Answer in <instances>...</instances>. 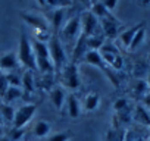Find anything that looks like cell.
<instances>
[{"mask_svg": "<svg viewBox=\"0 0 150 141\" xmlns=\"http://www.w3.org/2000/svg\"><path fill=\"white\" fill-rule=\"evenodd\" d=\"M18 60L22 66L27 68V70H37L35 63V54L33 50V44L25 32L21 34L19 38V49H18Z\"/></svg>", "mask_w": 150, "mask_h": 141, "instance_id": "obj_1", "label": "cell"}, {"mask_svg": "<svg viewBox=\"0 0 150 141\" xmlns=\"http://www.w3.org/2000/svg\"><path fill=\"white\" fill-rule=\"evenodd\" d=\"M47 46H49L50 59L54 65V69L57 70V72H60V70L63 69V66L66 65V54H65V50H63V46H62L59 37L52 35Z\"/></svg>", "mask_w": 150, "mask_h": 141, "instance_id": "obj_2", "label": "cell"}, {"mask_svg": "<svg viewBox=\"0 0 150 141\" xmlns=\"http://www.w3.org/2000/svg\"><path fill=\"white\" fill-rule=\"evenodd\" d=\"M60 82L63 87L69 88V90H77L81 84L80 81V75H78V68L77 63H66L63 66V69L60 70Z\"/></svg>", "mask_w": 150, "mask_h": 141, "instance_id": "obj_3", "label": "cell"}, {"mask_svg": "<svg viewBox=\"0 0 150 141\" xmlns=\"http://www.w3.org/2000/svg\"><path fill=\"white\" fill-rule=\"evenodd\" d=\"M37 112V104L28 103L21 106L16 112H15V118H13V128L15 129H22L25 125H28V122L33 119V116Z\"/></svg>", "mask_w": 150, "mask_h": 141, "instance_id": "obj_4", "label": "cell"}, {"mask_svg": "<svg viewBox=\"0 0 150 141\" xmlns=\"http://www.w3.org/2000/svg\"><path fill=\"white\" fill-rule=\"evenodd\" d=\"M99 31H102L100 21L90 11L83 12L81 13V32L87 37H93V35H99L97 34Z\"/></svg>", "mask_w": 150, "mask_h": 141, "instance_id": "obj_5", "label": "cell"}, {"mask_svg": "<svg viewBox=\"0 0 150 141\" xmlns=\"http://www.w3.org/2000/svg\"><path fill=\"white\" fill-rule=\"evenodd\" d=\"M60 34L65 40L78 38V35L81 34V13L69 18L68 21H65L63 27L60 28Z\"/></svg>", "mask_w": 150, "mask_h": 141, "instance_id": "obj_6", "label": "cell"}, {"mask_svg": "<svg viewBox=\"0 0 150 141\" xmlns=\"http://www.w3.org/2000/svg\"><path fill=\"white\" fill-rule=\"evenodd\" d=\"M100 28H102L103 34L108 38H115V37H118V32H119V28H121V22L115 16H110V18H106V19L100 21Z\"/></svg>", "mask_w": 150, "mask_h": 141, "instance_id": "obj_7", "label": "cell"}, {"mask_svg": "<svg viewBox=\"0 0 150 141\" xmlns=\"http://www.w3.org/2000/svg\"><path fill=\"white\" fill-rule=\"evenodd\" d=\"M18 65H19V60H18V54L15 51H8L0 56V70H3L5 74L15 70L18 68Z\"/></svg>", "mask_w": 150, "mask_h": 141, "instance_id": "obj_8", "label": "cell"}, {"mask_svg": "<svg viewBox=\"0 0 150 141\" xmlns=\"http://www.w3.org/2000/svg\"><path fill=\"white\" fill-rule=\"evenodd\" d=\"M21 18H22L28 25H31L34 30H46V31H49L47 21H46L43 16H40V15L28 13V12H22V13H21Z\"/></svg>", "mask_w": 150, "mask_h": 141, "instance_id": "obj_9", "label": "cell"}, {"mask_svg": "<svg viewBox=\"0 0 150 141\" xmlns=\"http://www.w3.org/2000/svg\"><path fill=\"white\" fill-rule=\"evenodd\" d=\"M144 25V22H140V24H135V25H132V27H129V28H127V30H124L121 34H118V40H119V44L124 47V49H129V44H131V41H132V38H134V35H135V32L141 28Z\"/></svg>", "mask_w": 150, "mask_h": 141, "instance_id": "obj_10", "label": "cell"}, {"mask_svg": "<svg viewBox=\"0 0 150 141\" xmlns=\"http://www.w3.org/2000/svg\"><path fill=\"white\" fill-rule=\"evenodd\" d=\"M65 103H66V113L71 119H77L81 115V104L75 94H69Z\"/></svg>", "mask_w": 150, "mask_h": 141, "instance_id": "obj_11", "label": "cell"}, {"mask_svg": "<svg viewBox=\"0 0 150 141\" xmlns=\"http://www.w3.org/2000/svg\"><path fill=\"white\" fill-rule=\"evenodd\" d=\"M86 53H87V35L81 32L77 38V43H75V49L72 53V63H77L80 59H83Z\"/></svg>", "mask_w": 150, "mask_h": 141, "instance_id": "obj_12", "label": "cell"}, {"mask_svg": "<svg viewBox=\"0 0 150 141\" xmlns=\"http://www.w3.org/2000/svg\"><path fill=\"white\" fill-rule=\"evenodd\" d=\"M132 119H135V122L141 125L150 126V110L144 104H137L132 112Z\"/></svg>", "mask_w": 150, "mask_h": 141, "instance_id": "obj_13", "label": "cell"}, {"mask_svg": "<svg viewBox=\"0 0 150 141\" xmlns=\"http://www.w3.org/2000/svg\"><path fill=\"white\" fill-rule=\"evenodd\" d=\"M50 102H52V104L57 110H60L63 107V104L66 102V94H65L62 87H53L52 88V91H50Z\"/></svg>", "mask_w": 150, "mask_h": 141, "instance_id": "obj_14", "label": "cell"}, {"mask_svg": "<svg viewBox=\"0 0 150 141\" xmlns=\"http://www.w3.org/2000/svg\"><path fill=\"white\" fill-rule=\"evenodd\" d=\"M84 60H86L88 65H93V66H96V68L105 70V72H106V69L109 68V66L103 62V59H102V56H100L99 51H87V53L84 54Z\"/></svg>", "mask_w": 150, "mask_h": 141, "instance_id": "obj_15", "label": "cell"}, {"mask_svg": "<svg viewBox=\"0 0 150 141\" xmlns=\"http://www.w3.org/2000/svg\"><path fill=\"white\" fill-rule=\"evenodd\" d=\"M35 63H37V70H38V72H41L43 75H52L54 70H56L52 59L35 57Z\"/></svg>", "mask_w": 150, "mask_h": 141, "instance_id": "obj_16", "label": "cell"}, {"mask_svg": "<svg viewBox=\"0 0 150 141\" xmlns=\"http://www.w3.org/2000/svg\"><path fill=\"white\" fill-rule=\"evenodd\" d=\"M22 90L24 93L35 91V78H34L33 70H25L22 74Z\"/></svg>", "mask_w": 150, "mask_h": 141, "instance_id": "obj_17", "label": "cell"}, {"mask_svg": "<svg viewBox=\"0 0 150 141\" xmlns=\"http://www.w3.org/2000/svg\"><path fill=\"white\" fill-rule=\"evenodd\" d=\"M99 21H102V19H106V18H110V16H113L106 8H105V5H103V2H97V3H93L91 5V11H90Z\"/></svg>", "mask_w": 150, "mask_h": 141, "instance_id": "obj_18", "label": "cell"}, {"mask_svg": "<svg viewBox=\"0 0 150 141\" xmlns=\"http://www.w3.org/2000/svg\"><path fill=\"white\" fill-rule=\"evenodd\" d=\"M100 104V96L97 93H90L84 99V109L87 112H94Z\"/></svg>", "mask_w": 150, "mask_h": 141, "instance_id": "obj_19", "label": "cell"}, {"mask_svg": "<svg viewBox=\"0 0 150 141\" xmlns=\"http://www.w3.org/2000/svg\"><path fill=\"white\" fill-rule=\"evenodd\" d=\"M105 43H106V40L103 38V35L87 37V51H99Z\"/></svg>", "mask_w": 150, "mask_h": 141, "instance_id": "obj_20", "label": "cell"}, {"mask_svg": "<svg viewBox=\"0 0 150 141\" xmlns=\"http://www.w3.org/2000/svg\"><path fill=\"white\" fill-rule=\"evenodd\" d=\"M33 50H34V54L35 57H43V59H50V51H49V46L44 44V43H40V41H33Z\"/></svg>", "mask_w": 150, "mask_h": 141, "instance_id": "obj_21", "label": "cell"}, {"mask_svg": "<svg viewBox=\"0 0 150 141\" xmlns=\"http://www.w3.org/2000/svg\"><path fill=\"white\" fill-rule=\"evenodd\" d=\"M65 24V9H54L52 15V25L54 31H59Z\"/></svg>", "mask_w": 150, "mask_h": 141, "instance_id": "obj_22", "label": "cell"}, {"mask_svg": "<svg viewBox=\"0 0 150 141\" xmlns=\"http://www.w3.org/2000/svg\"><path fill=\"white\" fill-rule=\"evenodd\" d=\"M22 94H24V90H22V88H18V87H9L8 91L5 93V96H3V100H5L6 104H9V103H12V102L21 99Z\"/></svg>", "mask_w": 150, "mask_h": 141, "instance_id": "obj_23", "label": "cell"}, {"mask_svg": "<svg viewBox=\"0 0 150 141\" xmlns=\"http://www.w3.org/2000/svg\"><path fill=\"white\" fill-rule=\"evenodd\" d=\"M144 38H146V27L143 25L137 32H135V35H134V38H132V41H131V44H129V51H135L141 44H143V41H144Z\"/></svg>", "mask_w": 150, "mask_h": 141, "instance_id": "obj_24", "label": "cell"}, {"mask_svg": "<svg viewBox=\"0 0 150 141\" xmlns=\"http://www.w3.org/2000/svg\"><path fill=\"white\" fill-rule=\"evenodd\" d=\"M50 132V123L46 122V121H38L34 126V135L37 138H44L47 137Z\"/></svg>", "mask_w": 150, "mask_h": 141, "instance_id": "obj_25", "label": "cell"}, {"mask_svg": "<svg viewBox=\"0 0 150 141\" xmlns=\"http://www.w3.org/2000/svg\"><path fill=\"white\" fill-rule=\"evenodd\" d=\"M147 90H149V84L147 81H144L143 78L141 80H135V82L132 84V93L137 96V97H141V96H146L147 94Z\"/></svg>", "mask_w": 150, "mask_h": 141, "instance_id": "obj_26", "label": "cell"}, {"mask_svg": "<svg viewBox=\"0 0 150 141\" xmlns=\"http://www.w3.org/2000/svg\"><path fill=\"white\" fill-rule=\"evenodd\" d=\"M5 74V72H3ZM6 75V80H8V84L9 87H18V88H22V74H18V72H8L5 74Z\"/></svg>", "mask_w": 150, "mask_h": 141, "instance_id": "obj_27", "label": "cell"}, {"mask_svg": "<svg viewBox=\"0 0 150 141\" xmlns=\"http://www.w3.org/2000/svg\"><path fill=\"white\" fill-rule=\"evenodd\" d=\"M0 115H2V118L5 119V121H8V122H13V118H15V110H13V107L12 106H9V104H2L0 106Z\"/></svg>", "mask_w": 150, "mask_h": 141, "instance_id": "obj_28", "label": "cell"}, {"mask_svg": "<svg viewBox=\"0 0 150 141\" xmlns=\"http://www.w3.org/2000/svg\"><path fill=\"white\" fill-rule=\"evenodd\" d=\"M34 35H35V41H40L44 44H47V41H50L52 38V34L46 30H34Z\"/></svg>", "mask_w": 150, "mask_h": 141, "instance_id": "obj_29", "label": "cell"}, {"mask_svg": "<svg viewBox=\"0 0 150 141\" xmlns=\"http://www.w3.org/2000/svg\"><path fill=\"white\" fill-rule=\"evenodd\" d=\"M129 106H128V100L127 99H118L115 103H113V109H115V112H122V110H125V109H128Z\"/></svg>", "mask_w": 150, "mask_h": 141, "instance_id": "obj_30", "label": "cell"}, {"mask_svg": "<svg viewBox=\"0 0 150 141\" xmlns=\"http://www.w3.org/2000/svg\"><path fill=\"white\" fill-rule=\"evenodd\" d=\"M71 134L69 132H59V134H54L49 138V141H69L71 140Z\"/></svg>", "mask_w": 150, "mask_h": 141, "instance_id": "obj_31", "label": "cell"}, {"mask_svg": "<svg viewBox=\"0 0 150 141\" xmlns=\"http://www.w3.org/2000/svg\"><path fill=\"white\" fill-rule=\"evenodd\" d=\"M8 88H9V84H8V80H6V75L2 72L0 74V96H5V93L8 91Z\"/></svg>", "mask_w": 150, "mask_h": 141, "instance_id": "obj_32", "label": "cell"}, {"mask_svg": "<svg viewBox=\"0 0 150 141\" xmlns=\"http://www.w3.org/2000/svg\"><path fill=\"white\" fill-rule=\"evenodd\" d=\"M113 70H122L124 69V59H122V56L119 54L116 59H115V62L112 63V66H110Z\"/></svg>", "mask_w": 150, "mask_h": 141, "instance_id": "obj_33", "label": "cell"}, {"mask_svg": "<svg viewBox=\"0 0 150 141\" xmlns=\"http://www.w3.org/2000/svg\"><path fill=\"white\" fill-rule=\"evenodd\" d=\"M103 5H105V8L112 13V12L115 11V8L118 6V2H115V0H109V2H103Z\"/></svg>", "mask_w": 150, "mask_h": 141, "instance_id": "obj_34", "label": "cell"}, {"mask_svg": "<svg viewBox=\"0 0 150 141\" xmlns=\"http://www.w3.org/2000/svg\"><path fill=\"white\" fill-rule=\"evenodd\" d=\"M138 140V134L134 131H127L125 134V141H137Z\"/></svg>", "mask_w": 150, "mask_h": 141, "instance_id": "obj_35", "label": "cell"}, {"mask_svg": "<svg viewBox=\"0 0 150 141\" xmlns=\"http://www.w3.org/2000/svg\"><path fill=\"white\" fill-rule=\"evenodd\" d=\"M22 134H24L22 129H15V128H13V131L11 132V138H12V140H19Z\"/></svg>", "mask_w": 150, "mask_h": 141, "instance_id": "obj_36", "label": "cell"}, {"mask_svg": "<svg viewBox=\"0 0 150 141\" xmlns=\"http://www.w3.org/2000/svg\"><path fill=\"white\" fill-rule=\"evenodd\" d=\"M143 103H144V106L150 110V93H147L146 96H144V99H143Z\"/></svg>", "mask_w": 150, "mask_h": 141, "instance_id": "obj_37", "label": "cell"}, {"mask_svg": "<svg viewBox=\"0 0 150 141\" xmlns=\"http://www.w3.org/2000/svg\"><path fill=\"white\" fill-rule=\"evenodd\" d=\"M147 84L150 87V66H149V72H147Z\"/></svg>", "mask_w": 150, "mask_h": 141, "instance_id": "obj_38", "label": "cell"}, {"mask_svg": "<svg viewBox=\"0 0 150 141\" xmlns=\"http://www.w3.org/2000/svg\"><path fill=\"white\" fill-rule=\"evenodd\" d=\"M0 141H9V138H2V140H0Z\"/></svg>", "mask_w": 150, "mask_h": 141, "instance_id": "obj_39", "label": "cell"}, {"mask_svg": "<svg viewBox=\"0 0 150 141\" xmlns=\"http://www.w3.org/2000/svg\"><path fill=\"white\" fill-rule=\"evenodd\" d=\"M3 122V118H2V115H0V123H2Z\"/></svg>", "mask_w": 150, "mask_h": 141, "instance_id": "obj_40", "label": "cell"}, {"mask_svg": "<svg viewBox=\"0 0 150 141\" xmlns=\"http://www.w3.org/2000/svg\"><path fill=\"white\" fill-rule=\"evenodd\" d=\"M146 141H150V140H146Z\"/></svg>", "mask_w": 150, "mask_h": 141, "instance_id": "obj_41", "label": "cell"}]
</instances>
